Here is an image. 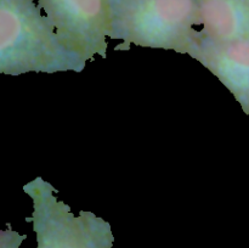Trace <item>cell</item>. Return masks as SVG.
<instances>
[{
  "label": "cell",
  "instance_id": "cell-4",
  "mask_svg": "<svg viewBox=\"0 0 249 248\" xmlns=\"http://www.w3.org/2000/svg\"><path fill=\"white\" fill-rule=\"evenodd\" d=\"M49 21L68 49L84 58L107 57L112 38V6L108 0H41Z\"/></svg>",
  "mask_w": 249,
  "mask_h": 248
},
{
  "label": "cell",
  "instance_id": "cell-1",
  "mask_svg": "<svg viewBox=\"0 0 249 248\" xmlns=\"http://www.w3.org/2000/svg\"><path fill=\"white\" fill-rule=\"evenodd\" d=\"M87 61L65 45L55 28L31 0H1L0 73L82 72Z\"/></svg>",
  "mask_w": 249,
  "mask_h": 248
},
{
  "label": "cell",
  "instance_id": "cell-5",
  "mask_svg": "<svg viewBox=\"0 0 249 248\" xmlns=\"http://www.w3.org/2000/svg\"><path fill=\"white\" fill-rule=\"evenodd\" d=\"M189 55L220 80L249 116V38L214 43L198 36Z\"/></svg>",
  "mask_w": 249,
  "mask_h": 248
},
{
  "label": "cell",
  "instance_id": "cell-7",
  "mask_svg": "<svg viewBox=\"0 0 249 248\" xmlns=\"http://www.w3.org/2000/svg\"><path fill=\"white\" fill-rule=\"evenodd\" d=\"M26 237V235H19L12 229L0 231V248H19Z\"/></svg>",
  "mask_w": 249,
  "mask_h": 248
},
{
  "label": "cell",
  "instance_id": "cell-2",
  "mask_svg": "<svg viewBox=\"0 0 249 248\" xmlns=\"http://www.w3.org/2000/svg\"><path fill=\"white\" fill-rule=\"evenodd\" d=\"M199 36L197 0H119L112 7L116 50L141 48L187 53Z\"/></svg>",
  "mask_w": 249,
  "mask_h": 248
},
{
  "label": "cell",
  "instance_id": "cell-3",
  "mask_svg": "<svg viewBox=\"0 0 249 248\" xmlns=\"http://www.w3.org/2000/svg\"><path fill=\"white\" fill-rule=\"evenodd\" d=\"M33 204L31 218L36 248H112L114 237L108 221L92 212L74 214L56 197V189L38 177L23 186Z\"/></svg>",
  "mask_w": 249,
  "mask_h": 248
},
{
  "label": "cell",
  "instance_id": "cell-6",
  "mask_svg": "<svg viewBox=\"0 0 249 248\" xmlns=\"http://www.w3.org/2000/svg\"><path fill=\"white\" fill-rule=\"evenodd\" d=\"M199 36L214 43L249 38V0H197Z\"/></svg>",
  "mask_w": 249,
  "mask_h": 248
}]
</instances>
